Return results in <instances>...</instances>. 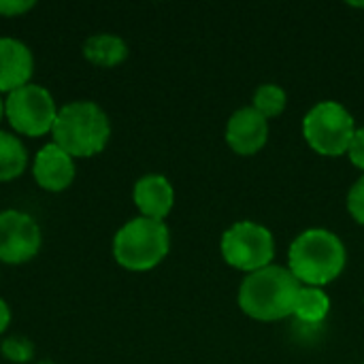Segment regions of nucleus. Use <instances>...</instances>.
I'll list each match as a JSON object with an SVG mask.
<instances>
[{
	"instance_id": "f257e3e1",
	"label": "nucleus",
	"mask_w": 364,
	"mask_h": 364,
	"mask_svg": "<svg viewBox=\"0 0 364 364\" xmlns=\"http://www.w3.org/2000/svg\"><path fill=\"white\" fill-rule=\"evenodd\" d=\"M301 282L286 267L269 264L247 273L239 288V307L245 316L260 322H275L294 316Z\"/></svg>"
},
{
	"instance_id": "f03ea898",
	"label": "nucleus",
	"mask_w": 364,
	"mask_h": 364,
	"mask_svg": "<svg viewBox=\"0 0 364 364\" xmlns=\"http://www.w3.org/2000/svg\"><path fill=\"white\" fill-rule=\"evenodd\" d=\"M292 275L314 288L335 282L348 262V252L341 239L324 228H311L301 232L288 252Z\"/></svg>"
},
{
	"instance_id": "7ed1b4c3",
	"label": "nucleus",
	"mask_w": 364,
	"mask_h": 364,
	"mask_svg": "<svg viewBox=\"0 0 364 364\" xmlns=\"http://www.w3.org/2000/svg\"><path fill=\"white\" fill-rule=\"evenodd\" d=\"M53 143L73 158H90L100 154L111 136L107 113L92 100H77L58 111L51 128Z\"/></svg>"
},
{
	"instance_id": "20e7f679",
	"label": "nucleus",
	"mask_w": 364,
	"mask_h": 364,
	"mask_svg": "<svg viewBox=\"0 0 364 364\" xmlns=\"http://www.w3.org/2000/svg\"><path fill=\"white\" fill-rule=\"evenodd\" d=\"M171 250V232L164 222L134 218L126 222L113 239V256L119 267L143 273L158 267Z\"/></svg>"
},
{
	"instance_id": "39448f33",
	"label": "nucleus",
	"mask_w": 364,
	"mask_h": 364,
	"mask_svg": "<svg viewBox=\"0 0 364 364\" xmlns=\"http://www.w3.org/2000/svg\"><path fill=\"white\" fill-rule=\"evenodd\" d=\"M305 141L320 156H343L348 154L356 134L352 113L335 100H322L307 111L303 119Z\"/></svg>"
},
{
	"instance_id": "423d86ee",
	"label": "nucleus",
	"mask_w": 364,
	"mask_h": 364,
	"mask_svg": "<svg viewBox=\"0 0 364 364\" xmlns=\"http://www.w3.org/2000/svg\"><path fill=\"white\" fill-rule=\"evenodd\" d=\"M224 260L245 273L260 271L275 256V241L269 228L256 222H237L222 237Z\"/></svg>"
},
{
	"instance_id": "0eeeda50",
	"label": "nucleus",
	"mask_w": 364,
	"mask_h": 364,
	"mask_svg": "<svg viewBox=\"0 0 364 364\" xmlns=\"http://www.w3.org/2000/svg\"><path fill=\"white\" fill-rule=\"evenodd\" d=\"M4 115L19 134L43 136L53 128L58 109L53 96L43 85L28 83L9 94L4 100Z\"/></svg>"
},
{
	"instance_id": "6e6552de",
	"label": "nucleus",
	"mask_w": 364,
	"mask_h": 364,
	"mask_svg": "<svg viewBox=\"0 0 364 364\" xmlns=\"http://www.w3.org/2000/svg\"><path fill=\"white\" fill-rule=\"evenodd\" d=\"M41 250V228L23 211H0V262L23 264Z\"/></svg>"
},
{
	"instance_id": "1a4fd4ad",
	"label": "nucleus",
	"mask_w": 364,
	"mask_h": 364,
	"mask_svg": "<svg viewBox=\"0 0 364 364\" xmlns=\"http://www.w3.org/2000/svg\"><path fill=\"white\" fill-rule=\"evenodd\" d=\"M269 139V122L254 107L235 111L226 126V143L239 156L258 154Z\"/></svg>"
},
{
	"instance_id": "9d476101",
	"label": "nucleus",
	"mask_w": 364,
	"mask_h": 364,
	"mask_svg": "<svg viewBox=\"0 0 364 364\" xmlns=\"http://www.w3.org/2000/svg\"><path fill=\"white\" fill-rule=\"evenodd\" d=\"M34 179L47 192H62L70 188L75 179V162L62 147L55 143L45 145L34 158Z\"/></svg>"
},
{
	"instance_id": "9b49d317",
	"label": "nucleus",
	"mask_w": 364,
	"mask_h": 364,
	"mask_svg": "<svg viewBox=\"0 0 364 364\" xmlns=\"http://www.w3.org/2000/svg\"><path fill=\"white\" fill-rule=\"evenodd\" d=\"M34 70L32 51L17 38H0V92H15L30 83Z\"/></svg>"
},
{
	"instance_id": "f8f14e48",
	"label": "nucleus",
	"mask_w": 364,
	"mask_h": 364,
	"mask_svg": "<svg viewBox=\"0 0 364 364\" xmlns=\"http://www.w3.org/2000/svg\"><path fill=\"white\" fill-rule=\"evenodd\" d=\"M132 198L143 218L162 222L175 205V190L166 177L145 175L134 183Z\"/></svg>"
},
{
	"instance_id": "ddd939ff",
	"label": "nucleus",
	"mask_w": 364,
	"mask_h": 364,
	"mask_svg": "<svg viewBox=\"0 0 364 364\" xmlns=\"http://www.w3.org/2000/svg\"><path fill=\"white\" fill-rule=\"evenodd\" d=\"M83 55L96 66L111 68L128 58V45L115 34H92L83 43Z\"/></svg>"
},
{
	"instance_id": "4468645a",
	"label": "nucleus",
	"mask_w": 364,
	"mask_h": 364,
	"mask_svg": "<svg viewBox=\"0 0 364 364\" xmlns=\"http://www.w3.org/2000/svg\"><path fill=\"white\" fill-rule=\"evenodd\" d=\"M28 164V151L23 143L0 130V181H11L19 177L26 171Z\"/></svg>"
},
{
	"instance_id": "2eb2a0df",
	"label": "nucleus",
	"mask_w": 364,
	"mask_h": 364,
	"mask_svg": "<svg viewBox=\"0 0 364 364\" xmlns=\"http://www.w3.org/2000/svg\"><path fill=\"white\" fill-rule=\"evenodd\" d=\"M331 311V299L322 288L305 286L299 292L294 316L305 324H320Z\"/></svg>"
},
{
	"instance_id": "dca6fc26",
	"label": "nucleus",
	"mask_w": 364,
	"mask_h": 364,
	"mask_svg": "<svg viewBox=\"0 0 364 364\" xmlns=\"http://www.w3.org/2000/svg\"><path fill=\"white\" fill-rule=\"evenodd\" d=\"M286 102H288L286 92L275 83H264L254 92V109L260 115H264L267 119L277 117L279 113H284Z\"/></svg>"
},
{
	"instance_id": "f3484780",
	"label": "nucleus",
	"mask_w": 364,
	"mask_h": 364,
	"mask_svg": "<svg viewBox=\"0 0 364 364\" xmlns=\"http://www.w3.org/2000/svg\"><path fill=\"white\" fill-rule=\"evenodd\" d=\"M0 352L6 360L11 363H28L34 356V346L26 339V337H9L6 341H2Z\"/></svg>"
},
{
	"instance_id": "a211bd4d",
	"label": "nucleus",
	"mask_w": 364,
	"mask_h": 364,
	"mask_svg": "<svg viewBox=\"0 0 364 364\" xmlns=\"http://www.w3.org/2000/svg\"><path fill=\"white\" fill-rule=\"evenodd\" d=\"M348 211L358 224L364 226V175L348 192Z\"/></svg>"
},
{
	"instance_id": "6ab92c4d",
	"label": "nucleus",
	"mask_w": 364,
	"mask_h": 364,
	"mask_svg": "<svg viewBox=\"0 0 364 364\" xmlns=\"http://www.w3.org/2000/svg\"><path fill=\"white\" fill-rule=\"evenodd\" d=\"M348 156H350L354 166H358V168L364 171V126L363 128H356V134H354L352 145L348 149Z\"/></svg>"
},
{
	"instance_id": "aec40b11",
	"label": "nucleus",
	"mask_w": 364,
	"mask_h": 364,
	"mask_svg": "<svg viewBox=\"0 0 364 364\" xmlns=\"http://www.w3.org/2000/svg\"><path fill=\"white\" fill-rule=\"evenodd\" d=\"M34 6L32 0H0V15L4 17H19Z\"/></svg>"
},
{
	"instance_id": "412c9836",
	"label": "nucleus",
	"mask_w": 364,
	"mask_h": 364,
	"mask_svg": "<svg viewBox=\"0 0 364 364\" xmlns=\"http://www.w3.org/2000/svg\"><path fill=\"white\" fill-rule=\"evenodd\" d=\"M9 324H11V309H9V305L0 299V333H4Z\"/></svg>"
},
{
	"instance_id": "4be33fe9",
	"label": "nucleus",
	"mask_w": 364,
	"mask_h": 364,
	"mask_svg": "<svg viewBox=\"0 0 364 364\" xmlns=\"http://www.w3.org/2000/svg\"><path fill=\"white\" fill-rule=\"evenodd\" d=\"M2 115H4V100H0V119H2Z\"/></svg>"
},
{
	"instance_id": "5701e85b",
	"label": "nucleus",
	"mask_w": 364,
	"mask_h": 364,
	"mask_svg": "<svg viewBox=\"0 0 364 364\" xmlns=\"http://www.w3.org/2000/svg\"><path fill=\"white\" fill-rule=\"evenodd\" d=\"M41 364H49V363H41Z\"/></svg>"
}]
</instances>
